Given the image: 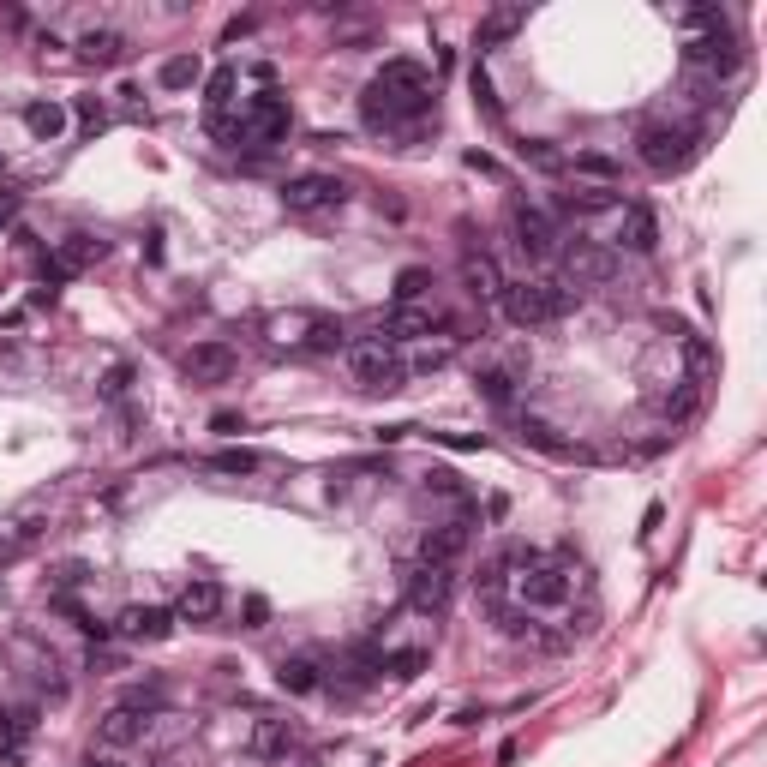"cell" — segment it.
I'll return each instance as SVG.
<instances>
[{"label":"cell","instance_id":"1","mask_svg":"<svg viewBox=\"0 0 767 767\" xmlns=\"http://www.w3.org/2000/svg\"><path fill=\"white\" fill-rule=\"evenodd\" d=\"M360 114L372 132H396L408 120H426L432 114V72L420 60H384V72L360 96Z\"/></svg>","mask_w":767,"mask_h":767},{"label":"cell","instance_id":"2","mask_svg":"<svg viewBox=\"0 0 767 767\" xmlns=\"http://www.w3.org/2000/svg\"><path fill=\"white\" fill-rule=\"evenodd\" d=\"M498 564H504V576H498V606H504V594H516L522 612H558V606L576 594V570L558 564V558H540V552H504Z\"/></svg>","mask_w":767,"mask_h":767},{"label":"cell","instance_id":"3","mask_svg":"<svg viewBox=\"0 0 767 767\" xmlns=\"http://www.w3.org/2000/svg\"><path fill=\"white\" fill-rule=\"evenodd\" d=\"M498 306H504V318H510L516 330H540V324H558V318L576 306V294H570L564 282H546V276H522V282H504Z\"/></svg>","mask_w":767,"mask_h":767},{"label":"cell","instance_id":"4","mask_svg":"<svg viewBox=\"0 0 767 767\" xmlns=\"http://www.w3.org/2000/svg\"><path fill=\"white\" fill-rule=\"evenodd\" d=\"M264 336L276 342V348H306V354H336L342 348V324L330 318V312H276L270 324H264Z\"/></svg>","mask_w":767,"mask_h":767},{"label":"cell","instance_id":"5","mask_svg":"<svg viewBox=\"0 0 767 767\" xmlns=\"http://www.w3.org/2000/svg\"><path fill=\"white\" fill-rule=\"evenodd\" d=\"M636 156H642L654 174H678V168H690V156H696V132H690V126H672V120H642Z\"/></svg>","mask_w":767,"mask_h":767},{"label":"cell","instance_id":"6","mask_svg":"<svg viewBox=\"0 0 767 767\" xmlns=\"http://www.w3.org/2000/svg\"><path fill=\"white\" fill-rule=\"evenodd\" d=\"M288 132H294V108H288V96H282V90H258V96L246 102V114H240V144L270 150V144H282Z\"/></svg>","mask_w":767,"mask_h":767},{"label":"cell","instance_id":"7","mask_svg":"<svg viewBox=\"0 0 767 767\" xmlns=\"http://www.w3.org/2000/svg\"><path fill=\"white\" fill-rule=\"evenodd\" d=\"M348 372H354V384L372 390V396H390V390L408 384V366L390 354V342H354V348H348Z\"/></svg>","mask_w":767,"mask_h":767},{"label":"cell","instance_id":"8","mask_svg":"<svg viewBox=\"0 0 767 767\" xmlns=\"http://www.w3.org/2000/svg\"><path fill=\"white\" fill-rule=\"evenodd\" d=\"M402 594H408V606H414L420 618H438V612H450V600H456V570L420 558V564H408Z\"/></svg>","mask_w":767,"mask_h":767},{"label":"cell","instance_id":"9","mask_svg":"<svg viewBox=\"0 0 767 767\" xmlns=\"http://www.w3.org/2000/svg\"><path fill=\"white\" fill-rule=\"evenodd\" d=\"M342 198H348V186H342L336 174H294V180H282V210H288V216L342 210Z\"/></svg>","mask_w":767,"mask_h":767},{"label":"cell","instance_id":"10","mask_svg":"<svg viewBox=\"0 0 767 767\" xmlns=\"http://www.w3.org/2000/svg\"><path fill=\"white\" fill-rule=\"evenodd\" d=\"M510 240H516L522 258H552L558 252V222L540 204H516L510 210Z\"/></svg>","mask_w":767,"mask_h":767},{"label":"cell","instance_id":"11","mask_svg":"<svg viewBox=\"0 0 767 767\" xmlns=\"http://www.w3.org/2000/svg\"><path fill=\"white\" fill-rule=\"evenodd\" d=\"M564 276H570L576 288H600V282L618 276V252H606L600 240H570V246H564Z\"/></svg>","mask_w":767,"mask_h":767},{"label":"cell","instance_id":"12","mask_svg":"<svg viewBox=\"0 0 767 767\" xmlns=\"http://www.w3.org/2000/svg\"><path fill=\"white\" fill-rule=\"evenodd\" d=\"M102 258H108V240H96V234H66L42 270H48V282H66V276H78V270H90V264H102Z\"/></svg>","mask_w":767,"mask_h":767},{"label":"cell","instance_id":"13","mask_svg":"<svg viewBox=\"0 0 767 767\" xmlns=\"http://www.w3.org/2000/svg\"><path fill=\"white\" fill-rule=\"evenodd\" d=\"M234 366H240V360H234V348H228V342H192V348H186V360H180V372H186L192 384H228V378H234Z\"/></svg>","mask_w":767,"mask_h":767},{"label":"cell","instance_id":"14","mask_svg":"<svg viewBox=\"0 0 767 767\" xmlns=\"http://www.w3.org/2000/svg\"><path fill=\"white\" fill-rule=\"evenodd\" d=\"M222 600H228V594H222V582L198 576V582H186V588H180V600H174V618H180V624H210V618L222 612Z\"/></svg>","mask_w":767,"mask_h":767},{"label":"cell","instance_id":"15","mask_svg":"<svg viewBox=\"0 0 767 767\" xmlns=\"http://www.w3.org/2000/svg\"><path fill=\"white\" fill-rule=\"evenodd\" d=\"M294 744H300V726H294V720H258L252 738H246L252 762H288Z\"/></svg>","mask_w":767,"mask_h":767},{"label":"cell","instance_id":"16","mask_svg":"<svg viewBox=\"0 0 767 767\" xmlns=\"http://www.w3.org/2000/svg\"><path fill=\"white\" fill-rule=\"evenodd\" d=\"M114 630L126 642H168L174 636V612H162V606H126Z\"/></svg>","mask_w":767,"mask_h":767},{"label":"cell","instance_id":"17","mask_svg":"<svg viewBox=\"0 0 767 767\" xmlns=\"http://www.w3.org/2000/svg\"><path fill=\"white\" fill-rule=\"evenodd\" d=\"M432 324H438L432 306H396V312H384L372 330H378V342H408V336H432Z\"/></svg>","mask_w":767,"mask_h":767},{"label":"cell","instance_id":"18","mask_svg":"<svg viewBox=\"0 0 767 767\" xmlns=\"http://www.w3.org/2000/svg\"><path fill=\"white\" fill-rule=\"evenodd\" d=\"M462 282H468V294L474 300H498L504 294V270H498V258L492 252H462Z\"/></svg>","mask_w":767,"mask_h":767},{"label":"cell","instance_id":"19","mask_svg":"<svg viewBox=\"0 0 767 767\" xmlns=\"http://www.w3.org/2000/svg\"><path fill=\"white\" fill-rule=\"evenodd\" d=\"M276 684H282L288 696H312V690H324V666H318V654H282V660H276Z\"/></svg>","mask_w":767,"mask_h":767},{"label":"cell","instance_id":"20","mask_svg":"<svg viewBox=\"0 0 767 767\" xmlns=\"http://www.w3.org/2000/svg\"><path fill=\"white\" fill-rule=\"evenodd\" d=\"M660 240V222H654V210L648 204H624L618 210V246H630V252H648Z\"/></svg>","mask_w":767,"mask_h":767},{"label":"cell","instance_id":"21","mask_svg":"<svg viewBox=\"0 0 767 767\" xmlns=\"http://www.w3.org/2000/svg\"><path fill=\"white\" fill-rule=\"evenodd\" d=\"M144 726H150V720H144L138 708H108L102 726H96V738H102L108 750H132V744L144 738Z\"/></svg>","mask_w":767,"mask_h":767},{"label":"cell","instance_id":"22","mask_svg":"<svg viewBox=\"0 0 767 767\" xmlns=\"http://www.w3.org/2000/svg\"><path fill=\"white\" fill-rule=\"evenodd\" d=\"M462 552H468V522H438V528L426 534V552H420V558H426V564H456Z\"/></svg>","mask_w":767,"mask_h":767},{"label":"cell","instance_id":"23","mask_svg":"<svg viewBox=\"0 0 767 767\" xmlns=\"http://www.w3.org/2000/svg\"><path fill=\"white\" fill-rule=\"evenodd\" d=\"M78 54H84L90 66H114V60L126 54V36H120V30H84V36H78Z\"/></svg>","mask_w":767,"mask_h":767},{"label":"cell","instance_id":"24","mask_svg":"<svg viewBox=\"0 0 767 767\" xmlns=\"http://www.w3.org/2000/svg\"><path fill=\"white\" fill-rule=\"evenodd\" d=\"M24 126L54 144V138L66 132V108H60V102H30V108H24Z\"/></svg>","mask_w":767,"mask_h":767},{"label":"cell","instance_id":"25","mask_svg":"<svg viewBox=\"0 0 767 767\" xmlns=\"http://www.w3.org/2000/svg\"><path fill=\"white\" fill-rule=\"evenodd\" d=\"M516 156H522L528 168H540V174H564V168H570V162H564V150H558V144H546V138H522V144H516Z\"/></svg>","mask_w":767,"mask_h":767},{"label":"cell","instance_id":"26","mask_svg":"<svg viewBox=\"0 0 767 767\" xmlns=\"http://www.w3.org/2000/svg\"><path fill=\"white\" fill-rule=\"evenodd\" d=\"M198 72H204V66H198V54H174V60H162V72H156V78H162V90H192V84H198Z\"/></svg>","mask_w":767,"mask_h":767},{"label":"cell","instance_id":"27","mask_svg":"<svg viewBox=\"0 0 767 767\" xmlns=\"http://www.w3.org/2000/svg\"><path fill=\"white\" fill-rule=\"evenodd\" d=\"M234 84H240V72H234V66H216V72H210V84H204V102H210V114H228V102H234Z\"/></svg>","mask_w":767,"mask_h":767},{"label":"cell","instance_id":"28","mask_svg":"<svg viewBox=\"0 0 767 767\" xmlns=\"http://www.w3.org/2000/svg\"><path fill=\"white\" fill-rule=\"evenodd\" d=\"M426 288H432V270L408 264V270L396 276V306H420V300H426Z\"/></svg>","mask_w":767,"mask_h":767},{"label":"cell","instance_id":"29","mask_svg":"<svg viewBox=\"0 0 767 767\" xmlns=\"http://www.w3.org/2000/svg\"><path fill=\"white\" fill-rule=\"evenodd\" d=\"M210 468L216 474H258V450H216Z\"/></svg>","mask_w":767,"mask_h":767},{"label":"cell","instance_id":"30","mask_svg":"<svg viewBox=\"0 0 767 767\" xmlns=\"http://www.w3.org/2000/svg\"><path fill=\"white\" fill-rule=\"evenodd\" d=\"M516 24H522V12H492V18L480 24V48H498V42L516 30Z\"/></svg>","mask_w":767,"mask_h":767},{"label":"cell","instance_id":"31","mask_svg":"<svg viewBox=\"0 0 767 767\" xmlns=\"http://www.w3.org/2000/svg\"><path fill=\"white\" fill-rule=\"evenodd\" d=\"M474 108H480L492 126L504 120V102H498V90H492V78H486V72H474Z\"/></svg>","mask_w":767,"mask_h":767},{"label":"cell","instance_id":"32","mask_svg":"<svg viewBox=\"0 0 767 767\" xmlns=\"http://www.w3.org/2000/svg\"><path fill=\"white\" fill-rule=\"evenodd\" d=\"M510 384H516V378H510L504 366H486V372H480V390H486V402H498V408L510 402Z\"/></svg>","mask_w":767,"mask_h":767},{"label":"cell","instance_id":"33","mask_svg":"<svg viewBox=\"0 0 767 767\" xmlns=\"http://www.w3.org/2000/svg\"><path fill=\"white\" fill-rule=\"evenodd\" d=\"M72 114H78V126H84V132H102V126H108V108H102L96 96H78V102H72Z\"/></svg>","mask_w":767,"mask_h":767},{"label":"cell","instance_id":"34","mask_svg":"<svg viewBox=\"0 0 767 767\" xmlns=\"http://www.w3.org/2000/svg\"><path fill=\"white\" fill-rule=\"evenodd\" d=\"M576 174H594V180H618V162L588 150V156H576Z\"/></svg>","mask_w":767,"mask_h":767},{"label":"cell","instance_id":"35","mask_svg":"<svg viewBox=\"0 0 767 767\" xmlns=\"http://www.w3.org/2000/svg\"><path fill=\"white\" fill-rule=\"evenodd\" d=\"M126 390H132V366L120 360V366H108V378H102V396H108V402H120Z\"/></svg>","mask_w":767,"mask_h":767},{"label":"cell","instance_id":"36","mask_svg":"<svg viewBox=\"0 0 767 767\" xmlns=\"http://www.w3.org/2000/svg\"><path fill=\"white\" fill-rule=\"evenodd\" d=\"M438 444H450V450H486V438L480 432H432Z\"/></svg>","mask_w":767,"mask_h":767},{"label":"cell","instance_id":"37","mask_svg":"<svg viewBox=\"0 0 767 767\" xmlns=\"http://www.w3.org/2000/svg\"><path fill=\"white\" fill-rule=\"evenodd\" d=\"M240 612H246V630H264V618H270V600H264V594H246V606H240Z\"/></svg>","mask_w":767,"mask_h":767},{"label":"cell","instance_id":"38","mask_svg":"<svg viewBox=\"0 0 767 767\" xmlns=\"http://www.w3.org/2000/svg\"><path fill=\"white\" fill-rule=\"evenodd\" d=\"M420 666H426V648H408V654H396V660H390V672H396V678H414Z\"/></svg>","mask_w":767,"mask_h":767},{"label":"cell","instance_id":"39","mask_svg":"<svg viewBox=\"0 0 767 767\" xmlns=\"http://www.w3.org/2000/svg\"><path fill=\"white\" fill-rule=\"evenodd\" d=\"M84 767H132V762H126V756H114V750H108V756H90V762H84Z\"/></svg>","mask_w":767,"mask_h":767},{"label":"cell","instance_id":"40","mask_svg":"<svg viewBox=\"0 0 767 767\" xmlns=\"http://www.w3.org/2000/svg\"><path fill=\"white\" fill-rule=\"evenodd\" d=\"M18 552H24V540H0V564H12Z\"/></svg>","mask_w":767,"mask_h":767},{"label":"cell","instance_id":"41","mask_svg":"<svg viewBox=\"0 0 767 767\" xmlns=\"http://www.w3.org/2000/svg\"><path fill=\"white\" fill-rule=\"evenodd\" d=\"M12 210H18V198H12V192H0V222H12Z\"/></svg>","mask_w":767,"mask_h":767},{"label":"cell","instance_id":"42","mask_svg":"<svg viewBox=\"0 0 767 767\" xmlns=\"http://www.w3.org/2000/svg\"><path fill=\"white\" fill-rule=\"evenodd\" d=\"M294 767H324V762H318V756H306V762H294Z\"/></svg>","mask_w":767,"mask_h":767}]
</instances>
